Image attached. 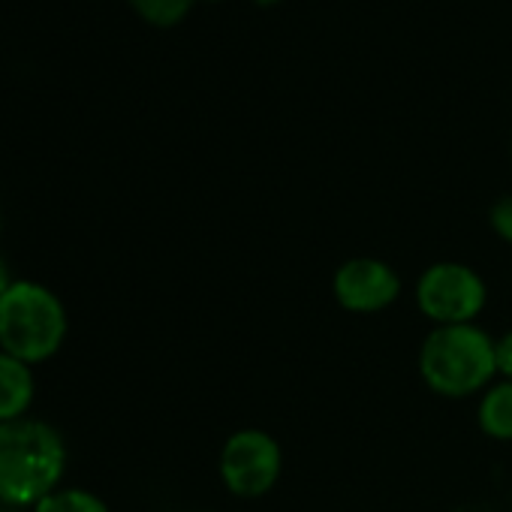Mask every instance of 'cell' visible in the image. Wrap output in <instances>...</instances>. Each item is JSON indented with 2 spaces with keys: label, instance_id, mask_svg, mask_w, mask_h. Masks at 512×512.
<instances>
[{
  "label": "cell",
  "instance_id": "6da1fadb",
  "mask_svg": "<svg viewBox=\"0 0 512 512\" xmlns=\"http://www.w3.org/2000/svg\"><path fill=\"white\" fill-rule=\"evenodd\" d=\"M67 473V443L43 419H16L0 425V503L37 506Z\"/></svg>",
  "mask_w": 512,
  "mask_h": 512
},
{
  "label": "cell",
  "instance_id": "7a4b0ae2",
  "mask_svg": "<svg viewBox=\"0 0 512 512\" xmlns=\"http://www.w3.org/2000/svg\"><path fill=\"white\" fill-rule=\"evenodd\" d=\"M419 374L443 398L479 395L497 377L494 338L476 323L434 326L419 350Z\"/></svg>",
  "mask_w": 512,
  "mask_h": 512
},
{
  "label": "cell",
  "instance_id": "3957f363",
  "mask_svg": "<svg viewBox=\"0 0 512 512\" xmlns=\"http://www.w3.org/2000/svg\"><path fill=\"white\" fill-rule=\"evenodd\" d=\"M70 317L58 293L37 281H16L0 299V350L34 365L49 362L67 341Z\"/></svg>",
  "mask_w": 512,
  "mask_h": 512
},
{
  "label": "cell",
  "instance_id": "277c9868",
  "mask_svg": "<svg viewBox=\"0 0 512 512\" xmlns=\"http://www.w3.org/2000/svg\"><path fill=\"white\" fill-rule=\"evenodd\" d=\"M485 299V281L464 263H434L416 281V305L434 326L476 323Z\"/></svg>",
  "mask_w": 512,
  "mask_h": 512
},
{
  "label": "cell",
  "instance_id": "5b68a950",
  "mask_svg": "<svg viewBox=\"0 0 512 512\" xmlns=\"http://www.w3.org/2000/svg\"><path fill=\"white\" fill-rule=\"evenodd\" d=\"M223 485L235 497H263L269 494L284 470L281 443L263 428H241L226 437L217 461Z\"/></svg>",
  "mask_w": 512,
  "mask_h": 512
},
{
  "label": "cell",
  "instance_id": "8992f818",
  "mask_svg": "<svg viewBox=\"0 0 512 512\" xmlns=\"http://www.w3.org/2000/svg\"><path fill=\"white\" fill-rule=\"evenodd\" d=\"M332 296L350 314H377L398 302L401 278L377 256H353L335 272Z\"/></svg>",
  "mask_w": 512,
  "mask_h": 512
},
{
  "label": "cell",
  "instance_id": "52a82bcc",
  "mask_svg": "<svg viewBox=\"0 0 512 512\" xmlns=\"http://www.w3.org/2000/svg\"><path fill=\"white\" fill-rule=\"evenodd\" d=\"M37 398L34 368L0 350V425L25 419Z\"/></svg>",
  "mask_w": 512,
  "mask_h": 512
},
{
  "label": "cell",
  "instance_id": "ba28073f",
  "mask_svg": "<svg viewBox=\"0 0 512 512\" xmlns=\"http://www.w3.org/2000/svg\"><path fill=\"white\" fill-rule=\"evenodd\" d=\"M476 422L488 437L512 440V380H497L482 392Z\"/></svg>",
  "mask_w": 512,
  "mask_h": 512
},
{
  "label": "cell",
  "instance_id": "9c48e42d",
  "mask_svg": "<svg viewBox=\"0 0 512 512\" xmlns=\"http://www.w3.org/2000/svg\"><path fill=\"white\" fill-rule=\"evenodd\" d=\"M34 512H109L106 500L88 488H73V485H61L55 488L49 497H43Z\"/></svg>",
  "mask_w": 512,
  "mask_h": 512
},
{
  "label": "cell",
  "instance_id": "30bf717a",
  "mask_svg": "<svg viewBox=\"0 0 512 512\" xmlns=\"http://www.w3.org/2000/svg\"><path fill=\"white\" fill-rule=\"evenodd\" d=\"M127 4L136 10V16H142L148 25L157 28H172L178 22H184V16L193 10L196 0H127Z\"/></svg>",
  "mask_w": 512,
  "mask_h": 512
},
{
  "label": "cell",
  "instance_id": "8fae6325",
  "mask_svg": "<svg viewBox=\"0 0 512 512\" xmlns=\"http://www.w3.org/2000/svg\"><path fill=\"white\" fill-rule=\"evenodd\" d=\"M488 223L494 229V235L506 244H512V196H500L491 211H488Z\"/></svg>",
  "mask_w": 512,
  "mask_h": 512
},
{
  "label": "cell",
  "instance_id": "7c38bea8",
  "mask_svg": "<svg viewBox=\"0 0 512 512\" xmlns=\"http://www.w3.org/2000/svg\"><path fill=\"white\" fill-rule=\"evenodd\" d=\"M494 356H497V377L512 380V332L494 341Z\"/></svg>",
  "mask_w": 512,
  "mask_h": 512
},
{
  "label": "cell",
  "instance_id": "4fadbf2b",
  "mask_svg": "<svg viewBox=\"0 0 512 512\" xmlns=\"http://www.w3.org/2000/svg\"><path fill=\"white\" fill-rule=\"evenodd\" d=\"M16 284V278H13V272H10V263L0 256V299H4L7 293H10V287Z\"/></svg>",
  "mask_w": 512,
  "mask_h": 512
},
{
  "label": "cell",
  "instance_id": "5bb4252c",
  "mask_svg": "<svg viewBox=\"0 0 512 512\" xmlns=\"http://www.w3.org/2000/svg\"><path fill=\"white\" fill-rule=\"evenodd\" d=\"M256 4H263V7H272V4H278V0H256Z\"/></svg>",
  "mask_w": 512,
  "mask_h": 512
},
{
  "label": "cell",
  "instance_id": "9a60e30c",
  "mask_svg": "<svg viewBox=\"0 0 512 512\" xmlns=\"http://www.w3.org/2000/svg\"><path fill=\"white\" fill-rule=\"evenodd\" d=\"M0 229H4V214H0Z\"/></svg>",
  "mask_w": 512,
  "mask_h": 512
}]
</instances>
